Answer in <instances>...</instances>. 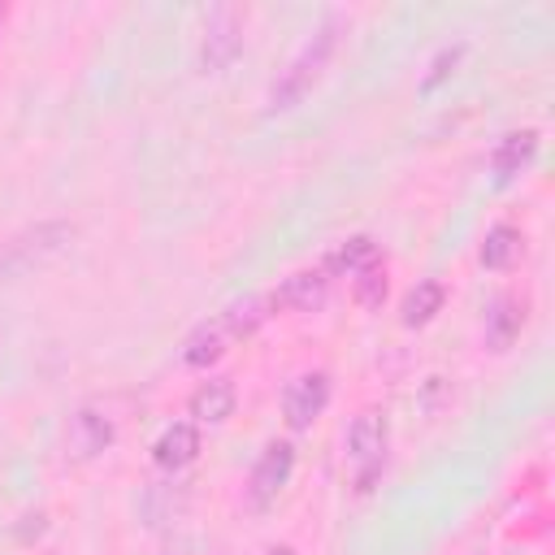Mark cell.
<instances>
[{"label": "cell", "instance_id": "obj_7", "mask_svg": "<svg viewBox=\"0 0 555 555\" xmlns=\"http://www.w3.org/2000/svg\"><path fill=\"white\" fill-rule=\"evenodd\" d=\"M330 295V273L317 264V269H295L291 278L278 282V291L269 295L273 308H286V312H312L321 308Z\"/></svg>", "mask_w": 555, "mask_h": 555}, {"label": "cell", "instance_id": "obj_6", "mask_svg": "<svg viewBox=\"0 0 555 555\" xmlns=\"http://www.w3.org/2000/svg\"><path fill=\"white\" fill-rule=\"evenodd\" d=\"M325 403H330V373L312 369V373H299V377L286 386V395H282V416H286L291 429H308V425L325 412Z\"/></svg>", "mask_w": 555, "mask_h": 555}, {"label": "cell", "instance_id": "obj_1", "mask_svg": "<svg viewBox=\"0 0 555 555\" xmlns=\"http://www.w3.org/2000/svg\"><path fill=\"white\" fill-rule=\"evenodd\" d=\"M343 26H347L343 13H325V17L308 30V39L295 48V56L278 69V78H273V87H269V108H273V113L299 104V100L312 91V82L325 74V65H330L334 52H338Z\"/></svg>", "mask_w": 555, "mask_h": 555}, {"label": "cell", "instance_id": "obj_16", "mask_svg": "<svg viewBox=\"0 0 555 555\" xmlns=\"http://www.w3.org/2000/svg\"><path fill=\"white\" fill-rule=\"evenodd\" d=\"M351 282H356V304L360 308H382V299H386V264L382 260L369 264L364 273H356Z\"/></svg>", "mask_w": 555, "mask_h": 555}, {"label": "cell", "instance_id": "obj_8", "mask_svg": "<svg viewBox=\"0 0 555 555\" xmlns=\"http://www.w3.org/2000/svg\"><path fill=\"white\" fill-rule=\"evenodd\" d=\"M195 455H199V425H195V421H173V425H165L160 438L152 442V460H156L160 468H169V473L186 468Z\"/></svg>", "mask_w": 555, "mask_h": 555}, {"label": "cell", "instance_id": "obj_4", "mask_svg": "<svg viewBox=\"0 0 555 555\" xmlns=\"http://www.w3.org/2000/svg\"><path fill=\"white\" fill-rule=\"evenodd\" d=\"M347 460L356 464V490H369L386 464V416L360 412L347 429Z\"/></svg>", "mask_w": 555, "mask_h": 555}, {"label": "cell", "instance_id": "obj_15", "mask_svg": "<svg viewBox=\"0 0 555 555\" xmlns=\"http://www.w3.org/2000/svg\"><path fill=\"white\" fill-rule=\"evenodd\" d=\"M442 304H447V286L442 282H434V278L416 282L408 291V299H403V325H425L434 312H442Z\"/></svg>", "mask_w": 555, "mask_h": 555}, {"label": "cell", "instance_id": "obj_18", "mask_svg": "<svg viewBox=\"0 0 555 555\" xmlns=\"http://www.w3.org/2000/svg\"><path fill=\"white\" fill-rule=\"evenodd\" d=\"M264 555H295L291 546H273V551H264Z\"/></svg>", "mask_w": 555, "mask_h": 555}, {"label": "cell", "instance_id": "obj_13", "mask_svg": "<svg viewBox=\"0 0 555 555\" xmlns=\"http://www.w3.org/2000/svg\"><path fill=\"white\" fill-rule=\"evenodd\" d=\"M377 260H382L377 243H373L369 234H356V238H347L343 247H334L321 269H325V273H347V278H356V273H364V269L377 264Z\"/></svg>", "mask_w": 555, "mask_h": 555}, {"label": "cell", "instance_id": "obj_17", "mask_svg": "<svg viewBox=\"0 0 555 555\" xmlns=\"http://www.w3.org/2000/svg\"><path fill=\"white\" fill-rule=\"evenodd\" d=\"M460 56H464V43H451V48H442V52L429 61V74L421 78V91H434L438 82H447V78H451V69L460 65Z\"/></svg>", "mask_w": 555, "mask_h": 555}, {"label": "cell", "instance_id": "obj_2", "mask_svg": "<svg viewBox=\"0 0 555 555\" xmlns=\"http://www.w3.org/2000/svg\"><path fill=\"white\" fill-rule=\"evenodd\" d=\"M264 308H269V299H243V304L221 308L212 321H204V325H195V330H191V338L182 343V360H186L191 369H204V364L221 360L230 343L247 338V334L269 317Z\"/></svg>", "mask_w": 555, "mask_h": 555}, {"label": "cell", "instance_id": "obj_10", "mask_svg": "<svg viewBox=\"0 0 555 555\" xmlns=\"http://www.w3.org/2000/svg\"><path fill=\"white\" fill-rule=\"evenodd\" d=\"M525 330V299L516 295H499L486 312V347L490 351H507Z\"/></svg>", "mask_w": 555, "mask_h": 555}, {"label": "cell", "instance_id": "obj_14", "mask_svg": "<svg viewBox=\"0 0 555 555\" xmlns=\"http://www.w3.org/2000/svg\"><path fill=\"white\" fill-rule=\"evenodd\" d=\"M520 247H525V234H520L516 225L499 221V225H490L486 238H481V264H486V269H507V264L520 256Z\"/></svg>", "mask_w": 555, "mask_h": 555}, {"label": "cell", "instance_id": "obj_11", "mask_svg": "<svg viewBox=\"0 0 555 555\" xmlns=\"http://www.w3.org/2000/svg\"><path fill=\"white\" fill-rule=\"evenodd\" d=\"M234 382L230 377H208L199 382V390L191 395V416L195 425H221L230 412H234Z\"/></svg>", "mask_w": 555, "mask_h": 555}, {"label": "cell", "instance_id": "obj_3", "mask_svg": "<svg viewBox=\"0 0 555 555\" xmlns=\"http://www.w3.org/2000/svg\"><path fill=\"white\" fill-rule=\"evenodd\" d=\"M243 22H247V13L238 4H217L208 13L204 39H199V69L204 74H221L243 52Z\"/></svg>", "mask_w": 555, "mask_h": 555}, {"label": "cell", "instance_id": "obj_12", "mask_svg": "<svg viewBox=\"0 0 555 555\" xmlns=\"http://www.w3.org/2000/svg\"><path fill=\"white\" fill-rule=\"evenodd\" d=\"M108 442H113V425H108V416H100L95 408H82V412L69 421V447H74L78 460L100 455Z\"/></svg>", "mask_w": 555, "mask_h": 555}, {"label": "cell", "instance_id": "obj_9", "mask_svg": "<svg viewBox=\"0 0 555 555\" xmlns=\"http://www.w3.org/2000/svg\"><path fill=\"white\" fill-rule=\"evenodd\" d=\"M533 152H538V130H533V126H525V130H507V134L494 143V152H490V169H494V178H499V182L516 178V173L533 160Z\"/></svg>", "mask_w": 555, "mask_h": 555}, {"label": "cell", "instance_id": "obj_5", "mask_svg": "<svg viewBox=\"0 0 555 555\" xmlns=\"http://www.w3.org/2000/svg\"><path fill=\"white\" fill-rule=\"evenodd\" d=\"M291 473H295V447L291 442H269L260 451V460L251 464V473H247V507L251 512L273 507L282 486L291 481Z\"/></svg>", "mask_w": 555, "mask_h": 555}]
</instances>
